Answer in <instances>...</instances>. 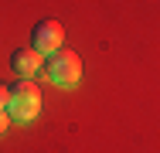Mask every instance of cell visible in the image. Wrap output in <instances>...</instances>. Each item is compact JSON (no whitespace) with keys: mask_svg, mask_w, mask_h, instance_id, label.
I'll return each mask as SVG.
<instances>
[{"mask_svg":"<svg viewBox=\"0 0 160 153\" xmlns=\"http://www.w3.org/2000/svg\"><path fill=\"white\" fill-rule=\"evenodd\" d=\"M44 78L51 85H62V89H72L78 78H82V58L68 48H58L51 55H44V65H41Z\"/></svg>","mask_w":160,"mask_h":153,"instance_id":"1","label":"cell"},{"mask_svg":"<svg viewBox=\"0 0 160 153\" xmlns=\"http://www.w3.org/2000/svg\"><path fill=\"white\" fill-rule=\"evenodd\" d=\"M41 112V89L34 85V78H17L10 85V106H7V116L28 122Z\"/></svg>","mask_w":160,"mask_h":153,"instance_id":"2","label":"cell"},{"mask_svg":"<svg viewBox=\"0 0 160 153\" xmlns=\"http://www.w3.org/2000/svg\"><path fill=\"white\" fill-rule=\"evenodd\" d=\"M65 41V31L62 24L55 21V17H44V21H38L31 31V48L34 51H41V55H51V51H58Z\"/></svg>","mask_w":160,"mask_h":153,"instance_id":"3","label":"cell"},{"mask_svg":"<svg viewBox=\"0 0 160 153\" xmlns=\"http://www.w3.org/2000/svg\"><path fill=\"white\" fill-rule=\"evenodd\" d=\"M41 65H44V55L34 51L31 44H28V48H17V51L10 55V68L17 72V78H34V75L41 72Z\"/></svg>","mask_w":160,"mask_h":153,"instance_id":"4","label":"cell"},{"mask_svg":"<svg viewBox=\"0 0 160 153\" xmlns=\"http://www.w3.org/2000/svg\"><path fill=\"white\" fill-rule=\"evenodd\" d=\"M7 106H10V85L0 82V109H7Z\"/></svg>","mask_w":160,"mask_h":153,"instance_id":"5","label":"cell"},{"mask_svg":"<svg viewBox=\"0 0 160 153\" xmlns=\"http://www.w3.org/2000/svg\"><path fill=\"white\" fill-rule=\"evenodd\" d=\"M7 126H10V116H7V109H0V136L7 133Z\"/></svg>","mask_w":160,"mask_h":153,"instance_id":"6","label":"cell"}]
</instances>
